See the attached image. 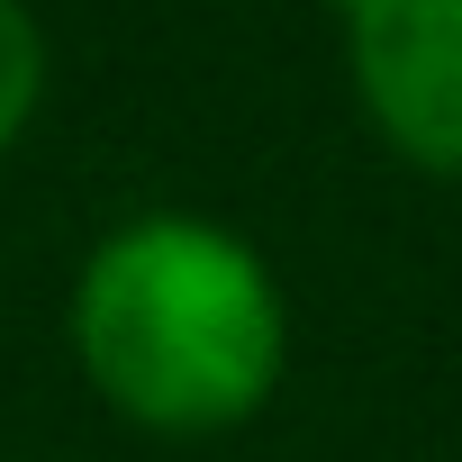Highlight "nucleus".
<instances>
[{"label": "nucleus", "mask_w": 462, "mask_h": 462, "mask_svg": "<svg viewBox=\"0 0 462 462\" xmlns=\"http://www.w3.org/2000/svg\"><path fill=\"white\" fill-rule=\"evenodd\" d=\"M37 100H46V28L19 10V0H0V154L28 136Z\"/></svg>", "instance_id": "3"}, {"label": "nucleus", "mask_w": 462, "mask_h": 462, "mask_svg": "<svg viewBox=\"0 0 462 462\" xmlns=\"http://www.w3.org/2000/svg\"><path fill=\"white\" fill-rule=\"evenodd\" d=\"M64 345L91 399L163 444L236 435L291 372V300L273 263L199 208H136L82 254Z\"/></svg>", "instance_id": "1"}, {"label": "nucleus", "mask_w": 462, "mask_h": 462, "mask_svg": "<svg viewBox=\"0 0 462 462\" xmlns=\"http://www.w3.org/2000/svg\"><path fill=\"white\" fill-rule=\"evenodd\" d=\"M345 82L372 136L435 181H462V0H354Z\"/></svg>", "instance_id": "2"}]
</instances>
